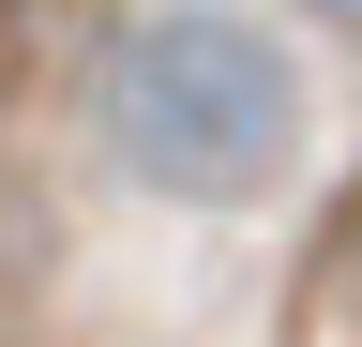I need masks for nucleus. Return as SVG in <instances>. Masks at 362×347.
<instances>
[{
    "label": "nucleus",
    "mask_w": 362,
    "mask_h": 347,
    "mask_svg": "<svg viewBox=\"0 0 362 347\" xmlns=\"http://www.w3.org/2000/svg\"><path fill=\"white\" fill-rule=\"evenodd\" d=\"M90 121L151 196L181 211H242L302 166V61L287 30H257L242 0H151V16L106 30V76H90Z\"/></svg>",
    "instance_id": "obj_1"
},
{
    "label": "nucleus",
    "mask_w": 362,
    "mask_h": 347,
    "mask_svg": "<svg viewBox=\"0 0 362 347\" xmlns=\"http://www.w3.org/2000/svg\"><path fill=\"white\" fill-rule=\"evenodd\" d=\"M287 347H362V182L317 211L302 242V287H287Z\"/></svg>",
    "instance_id": "obj_2"
},
{
    "label": "nucleus",
    "mask_w": 362,
    "mask_h": 347,
    "mask_svg": "<svg viewBox=\"0 0 362 347\" xmlns=\"http://www.w3.org/2000/svg\"><path fill=\"white\" fill-rule=\"evenodd\" d=\"M317 16H332V30H362V0H317Z\"/></svg>",
    "instance_id": "obj_3"
}]
</instances>
